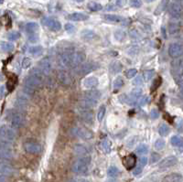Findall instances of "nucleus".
<instances>
[{
    "label": "nucleus",
    "instance_id": "nucleus-1",
    "mask_svg": "<svg viewBox=\"0 0 183 182\" xmlns=\"http://www.w3.org/2000/svg\"><path fill=\"white\" fill-rule=\"evenodd\" d=\"M43 78H44V74L39 69H33L30 71V75L25 79L24 84L25 86H28L35 90L42 85Z\"/></svg>",
    "mask_w": 183,
    "mask_h": 182
},
{
    "label": "nucleus",
    "instance_id": "nucleus-2",
    "mask_svg": "<svg viewBox=\"0 0 183 182\" xmlns=\"http://www.w3.org/2000/svg\"><path fill=\"white\" fill-rule=\"evenodd\" d=\"M91 163V157L86 156L82 157L72 165V171L79 175H85L89 170V165Z\"/></svg>",
    "mask_w": 183,
    "mask_h": 182
},
{
    "label": "nucleus",
    "instance_id": "nucleus-3",
    "mask_svg": "<svg viewBox=\"0 0 183 182\" xmlns=\"http://www.w3.org/2000/svg\"><path fill=\"white\" fill-rule=\"evenodd\" d=\"M58 64L62 68H74V51L64 50L58 59Z\"/></svg>",
    "mask_w": 183,
    "mask_h": 182
},
{
    "label": "nucleus",
    "instance_id": "nucleus-4",
    "mask_svg": "<svg viewBox=\"0 0 183 182\" xmlns=\"http://www.w3.org/2000/svg\"><path fill=\"white\" fill-rule=\"evenodd\" d=\"M169 14L174 19H180L182 16L183 8L181 6V0H173L169 6Z\"/></svg>",
    "mask_w": 183,
    "mask_h": 182
},
{
    "label": "nucleus",
    "instance_id": "nucleus-5",
    "mask_svg": "<svg viewBox=\"0 0 183 182\" xmlns=\"http://www.w3.org/2000/svg\"><path fill=\"white\" fill-rule=\"evenodd\" d=\"M71 134L72 136L84 139V140H88V139H92L94 136V134L92 131H90L89 129H85L82 127H73L71 130Z\"/></svg>",
    "mask_w": 183,
    "mask_h": 182
},
{
    "label": "nucleus",
    "instance_id": "nucleus-6",
    "mask_svg": "<svg viewBox=\"0 0 183 182\" xmlns=\"http://www.w3.org/2000/svg\"><path fill=\"white\" fill-rule=\"evenodd\" d=\"M9 121H10V124L13 128H20V127L24 126V125L26 123L25 117L19 112L12 113L9 117Z\"/></svg>",
    "mask_w": 183,
    "mask_h": 182
},
{
    "label": "nucleus",
    "instance_id": "nucleus-7",
    "mask_svg": "<svg viewBox=\"0 0 183 182\" xmlns=\"http://www.w3.org/2000/svg\"><path fill=\"white\" fill-rule=\"evenodd\" d=\"M42 24L44 26H46L50 30L52 31H59L62 29V24L59 20L55 19V18H51V17H44L41 20Z\"/></svg>",
    "mask_w": 183,
    "mask_h": 182
},
{
    "label": "nucleus",
    "instance_id": "nucleus-8",
    "mask_svg": "<svg viewBox=\"0 0 183 182\" xmlns=\"http://www.w3.org/2000/svg\"><path fill=\"white\" fill-rule=\"evenodd\" d=\"M0 135H1V139L3 141H9L12 142L13 140H15L16 138V133L9 127H7L6 125H2L1 129H0Z\"/></svg>",
    "mask_w": 183,
    "mask_h": 182
},
{
    "label": "nucleus",
    "instance_id": "nucleus-9",
    "mask_svg": "<svg viewBox=\"0 0 183 182\" xmlns=\"http://www.w3.org/2000/svg\"><path fill=\"white\" fill-rule=\"evenodd\" d=\"M44 75H49L52 69V60L50 57H45L43 58L39 62V68H38Z\"/></svg>",
    "mask_w": 183,
    "mask_h": 182
},
{
    "label": "nucleus",
    "instance_id": "nucleus-10",
    "mask_svg": "<svg viewBox=\"0 0 183 182\" xmlns=\"http://www.w3.org/2000/svg\"><path fill=\"white\" fill-rule=\"evenodd\" d=\"M168 54L172 58H179L183 54V45L178 42L171 43L168 47Z\"/></svg>",
    "mask_w": 183,
    "mask_h": 182
},
{
    "label": "nucleus",
    "instance_id": "nucleus-11",
    "mask_svg": "<svg viewBox=\"0 0 183 182\" xmlns=\"http://www.w3.org/2000/svg\"><path fill=\"white\" fill-rule=\"evenodd\" d=\"M142 95V91L139 90V89H135L132 91L128 95L127 94H124V97H125V101L126 102L129 103V104H135L136 102H138V100L140 98V96Z\"/></svg>",
    "mask_w": 183,
    "mask_h": 182
},
{
    "label": "nucleus",
    "instance_id": "nucleus-12",
    "mask_svg": "<svg viewBox=\"0 0 183 182\" xmlns=\"http://www.w3.org/2000/svg\"><path fill=\"white\" fill-rule=\"evenodd\" d=\"M58 80L64 86H71L73 83V79L66 71H61L58 72Z\"/></svg>",
    "mask_w": 183,
    "mask_h": 182
},
{
    "label": "nucleus",
    "instance_id": "nucleus-13",
    "mask_svg": "<svg viewBox=\"0 0 183 182\" xmlns=\"http://www.w3.org/2000/svg\"><path fill=\"white\" fill-rule=\"evenodd\" d=\"M97 102H98L97 100L92 99L87 96H83V99L80 101V107L84 111H88L92 109L93 107H94L97 104Z\"/></svg>",
    "mask_w": 183,
    "mask_h": 182
},
{
    "label": "nucleus",
    "instance_id": "nucleus-14",
    "mask_svg": "<svg viewBox=\"0 0 183 182\" xmlns=\"http://www.w3.org/2000/svg\"><path fill=\"white\" fill-rule=\"evenodd\" d=\"M24 149L27 153L36 155L41 152V146L35 142H26L24 144Z\"/></svg>",
    "mask_w": 183,
    "mask_h": 182
},
{
    "label": "nucleus",
    "instance_id": "nucleus-15",
    "mask_svg": "<svg viewBox=\"0 0 183 182\" xmlns=\"http://www.w3.org/2000/svg\"><path fill=\"white\" fill-rule=\"evenodd\" d=\"M178 163V158L174 156H169L167 157L164 159H162L159 163V167L160 168H167L170 166H173Z\"/></svg>",
    "mask_w": 183,
    "mask_h": 182
},
{
    "label": "nucleus",
    "instance_id": "nucleus-16",
    "mask_svg": "<svg viewBox=\"0 0 183 182\" xmlns=\"http://www.w3.org/2000/svg\"><path fill=\"white\" fill-rule=\"evenodd\" d=\"M183 176L180 173H170L162 179V182H182Z\"/></svg>",
    "mask_w": 183,
    "mask_h": 182
},
{
    "label": "nucleus",
    "instance_id": "nucleus-17",
    "mask_svg": "<svg viewBox=\"0 0 183 182\" xmlns=\"http://www.w3.org/2000/svg\"><path fill=\"white\" fill-rule=\"evenodd\" d=\"M77 68V73L79 75H86L87 73L91 72L94 70V65L92 63H82Z\"/></svg>",
    "mask_w": 183,
    "mask_h": 182
},
{
    "label": "nucleus",
    "instance_id": "nucleus-18",
    "mask_svg": "<svg viewBox=\"0 0 183 182\" xmlns=\"http://www.w3.org/2000/svg\"><path fill=\"white\" fill-rule=\"evenodd\" d=\"M27 95L28 94H26V93H22V94H19L17 96V100H16V106L17 108L22 109V108H25L28 105L29 97Z\"/></svg>",
    "mask_w": 183,
    "mask_h": 182
},
{
    "label": "nucleus",
    "instance_id": "nucleus-19",
    "mask_svg": "<svg viewBox=\"0 0 183 182\" xmlns=\"http://www.w3.org/2000/svg\"><path fill=\"white\" fill-rule=\"evenodd\" d=\"M135 163H136V158H135V155H129V156L126 157L123 160V164L126 166V168L128 170L132 169L135 166Z\"/></svg>",
    "mask_w": 183,
    "mask_h": 182
},
{
    "label": "nucleus",
    "instance_id": "nucleus-20",
    "mask_svg": "<svg viewBox=\"0 0 183 182\" xmlns=\"http://www.w3.org/2000/svg\"><path fill=\"white\" fill-rule=\"evenodd\" d=\"M99 83V81L96 77H89V78H86L84 81H83V85L85 88H88V89H92V88H94L98 85Z\"/></svg>",
    "mask_w": 183,
    "mask_h": 182
},
{
    "label": "nucleus",
    "instance_id": "nucleus-21",
    "mask_svg": "<svg viewBox=\"0 0 183 182\" xmlns=\"http://www.w3.org/2000/svg\"><path fill=\"white\" fill-rule=\"evenodd\" d=\"M88 18H89V17L86 14L79 13V12L72 13V14H70L68 16V19H70L71 21H84V20H87Z\"/></svg>",
    "mask_w": 183,
    "mask_h": 182
},
{
    "label": "nucleus",
    "instance_id": "nucleus-22",
    "mask_svg": "<svg viewBox=\"0 0 183 182\" xmlns=\"http://www.w3.org/2000/svg\"><path fill=\"white\" fill-rule=\"evenodd\" d=\"M103 18L106 20V21H109V22H113V23H125V18H123L120 16H117V15H113V14H106V15H103Z\"/></svg>",
    "mask_w": 183,
    "mask_h": 182
},
{
    "label": "nucleus",
    "instance_id": "nucleus-23",
    "mask_svg": "<svg viewBox=\"0 0 183 182\" xmlns=\"http://www.w3.org/2000/svg\"><path fill=\"white\" fill-rule=\"evenodd\" d=\"M81 36H82V38H83V39L86 40V41L94 40L96 38V34L94 33L93 30H83Z\"/></svg>",
    "mask_w": 183,
    "mask_h": 182
},
{
    "label": "nucleus",
    "instance_id": "nucleus-24",
    "mask_svg": "<svg viewBox=\"0 0 183 182\" xmlns=\"http://www.w3.org/2000/svg\"><path fill=\"white\" fill-rule=\"evenodd\" d=\"M0 172H1V175L2 176H9L13 173V168L12 166L8 164H5V163H2L1 166H0Z\"/></svg>",
    "mask_w": 183,
    "mask_h": 182
},
{
    "label": "nucleus",
    "instance_id": "nucleus-25",
    "mask_svg": "<svg viewBox=\"0 0 183 182\" xmlns=\"http://www.w3.org/2000/svg\"><path fill=\"white\" fill-rule=\"evenodd\" d=\"M28 51L30 55L39 56L43 53V48L41 46H32V47H30Z\"/></svg>",
    "mask_w": 183,
    "mask_h": 182
},
{
    "label": "nucleus",
    "instance_id": "nucleus-26",
    "mask_svg": "<svg viewBox=\"0 0 183 182\" xmlns=\"http://www.w3.org/2000/svg\"><path fill=\"white\" fill-rule=\"evenodd\" d=\"M0 48L3 52H10L14 50V45L10 42H7V41H1L0 43Z\"/></svg>",
    "mask_w": 183,
    "mask_h": 182
},
{
    "label": "nucleus",
    "instance_id": "nucleus-27",
    "mask_svg": "<svg viewBox=\"0 0 183 182\" xmlns=\"http://www.w3.org/2000/svg\"><path fill=\"white\" fill-rule=\"evenodd\" d=\"M39 30V25L35 22H30L26 25V31L29 34L36 33Z\"/></svg>",
    "mask_w": 183,
    "mask_h": 182
},
{
    "label": "nucleus",
    "instance_id": "nucleus-28",
    "mask_svg": "<svg viewBox=\"0 0 183 182\" xmlns=\"http://www.w3.org/2000/svg\"><path fill=\"white\" fill-rule=\"evenodd\" d=\"M180 30V24L178 22H170L168 25V32L170 35H175Z\"/></svg>",
    "mask_w": 183,
    "mask_h": 182
},
{
    "label": "nucleus",
    "instance_id": "nucleus-29",
    "mask_svg": "<svg viewBox=\"0 0 183 182\" xmlns=\"http://www.w3.org/2000/svg\"><path fill=\"white\" fill-rule=\"evenodd\" d=\"M170 143L174 147H181L183 145V137L180 135H174L171 137Z\"/></svg>",
    "mask_w": 183,
    "mask_h": 182
},
{
    "label": "nucleus",
    "instance_id": "nucleus-30",
    "mask_svg": "<svg viewBox=\"0 0 183 182\" xmlns=\"http://www.w3.org/2000/svg\"><path fill=\"white\" fill-rule=\"evenodd\" d=\"M111 147H112V144L109 140L107 139H104L102 141L101 143V148L103 149V151L106 154H109L111 152Z\"/></svg>",
    "mask_w": 183,
    "mask_h": 182
},
{
    "label": "nucleus",
    "instance_id": "nucleus-31",
    "mask_svg": "<svg viewBox=\"0 0 183 182\" xmlns=\"http://www.w3.org/2000/svg\"><path fill=\"white\" fill-rule=\"evenodd\" d=\"M119 174H120V170L118 169V167L115 166H110L107 170V175L110 178H117L119 176Z\"/></svg>",
    "mask_w": 183,
    "mask_h": 182
},
{
    "label": "nucleus",
    "instance_id": "nucleus-32",
    "mask_svg": "<svg viewBox=\"0 0 183 182\" xmlns=\"http://www.w3.org/2000/svg\"><path fill=\"white\" fill-rule=\"evenodd\" d=\"M73 150H74L75 154L81 155V156H83V155H85V154L88 153L87 148H86L85 146H83V145H76V146L74 147Z\"/></svg>",
    "mask_w": 183,
    "mask_h": 182
},
{
    "label": "nucleus",
    "instance_id": "nucleus-33",
    "mask_svg": "<svg viewBox=\"0 0 183 182\" xmlns=\"http://www.w3.org/2000/svg\"><path fill=\"white\" fill-rule=\"evenodd\" d=\"M110 71H111V72L112 73H117V72H120L121 71H122V64L120 63V62H118V61H115V62H113L111 65H110Z\"/></svg>",
    "mask_w": 183,
    "mask_h": 182
},
{
    "label": "nucleus",
    "instance_id": "nucleus-34",
    "mask_svg": "<svg viewBox=\"0 0 183 182\" xmlns=\"http://www.w3.org/2000/svg\"><path fill=\"white\" fill-rule=\"evenodd\" d=\"M87 7L91 11H100L103 9V6L96 2H90Z\"/></svg>",
    "mask_w": 183,
    "mask_h": 182
},
{
    "label": "nucleus",
    "instance_id": "nucleus-35",
    "mask_svg": "<svg viewBox=\"0 0 183 182\" xmlns=\"http://www.w3.org/2000/svg\"><path fill=\"white\" fill-rule=\"evenodd\" d=\"M84 96H87L89 98H92V99L97 100L98 101L99 98L101 97V93L99 91H89V92H87L84 94Z\"/></svg>",
    "mask_w": 183,
    "mask_h": 182
},
{
    "label": "nucleus",
    "instance_id": "nucleus-36",
    "mask_svg": "<svg viewBox=\"0 0 183 182\" xmlns=\"http://www.w3.org/2000/svg\"><path fill=\"white\" fill-rule=\"evenodd\" d=\"M82 118L83 120L85 122V123H92L93 120H94V117H93V114L91 112H88V111H84L83 114H82Z\"/></svg>",
    "mask_w": 183,
    "mask_h": 182
},
{
    "label": "nucleus",
    "instance_id": "nucleus-37",
    "mask_svg": "<svg viewBox=\"0 0 183 182\" xmlns=\"http://www.w3.org/2000/svg\"><path fill=\"white\" fill-rule=\"evenodd\" d=\"M135 152L139 155H145L149 152V148L145 144H140L135 149Z\"/></svg>",
    "mask_w": 183,
    "mask_h": 182
},
{
    "label": "nucleus",
    "instance_id": "nucleus-38",
    "mask_svg": "<svg viewBox=\"0 0 183 182\" xmlns=\"http://www.w3.org/2000/svg\"><path fill=\"white\" fill-rule=\"evenodd\" d=\"M169 127L165 125V124H162L160 126H159V128H158V133H159V134L161 135V136H166L168 134V133H169Z\"/></svg>",
    "mask_w": 183,
    "mask_h": 182
},
{
    "label": "nucleus",
    "instance_id": "nucleus-39",
    "mask_svg": "<svg viewBox=\"0 0 183 182\" xmlns=\"http://www.w3.org/2000/svg\"><path fill=\"white\" fill-rule=\"evenodd\" d=\"M165 146H166V142L163 139H161V138L156 140V142L154 144V147H155V148L157 149V150H162L165 148Z\"/></svg>",
    "mask_w": 183,
    "mask_h": 182
},
{
    "label": "nucleus",
    "instance_id": "nucleus-40",
    "mask_svg": "<svg viewBox=\"0 0 183 182\" xmlns=\"http://www.w3.org/2000/svg\"><path fill=\"white\" fill-rule=\"evenodd\" d=\"M113 85H114V89L115 90H119L120 88H122L123 85H124V80H123V78L122 77H117V79L114 81Z\"/></svg>",
    "mask_w": 183,
    "mask_h": 182
},
{
    "label": "nucleus",
    "instance_id": "nucleus-41",
    "mask_svg": "<svg viewBox=\"0 0 183 182\" xmlns=\"http://www.w3.org/2000/svg\"><path fill=\"white\" fill-rule=\"evenodd\" d=\"M154 74H155V71L153 70H148V71H144L143 76H144V79L147 82H149V81H150L154 77Z\"/></svg>",
    "mask_w": 183,
    "mask_h": 182
},
{
    "label": "nucleus",
    "instance_id": "nucleus-42",
    "mask_svg": "<svg viewBox=\"0 0 183 182\" xmlns=\"http://www.w3.org/2000/svg\"><path fill=\"white\" fill-rule=\"evenodd\" d=\"M105 111H106V109H105V106H101L100 108H99V110H98V113H97V120L99 121V122H102L103 121V117H104V115H105Z\"/></svg>",
    "mask_w": 183,
    "mask_h": 182
},
{
    "label": "nucleus",
    "instance_id": "nucleus-43",
    "mask_svg": "<svg viewBox=\"0 0 183 182\" xmlns=\"http://www.w3.org/2000/svg\"><path fill=\"white\" fill-rule=\"evenodd\" d=\"M136 73H137L136 69H129L126 71V76L127 79H132L136 75Z\"/></svg>",
    "mask_w": 183,
    "mask_h": 182
},
{
    "label": "nucleus",
    "instance_id": "nucleus-44",
    "mask_svg": "<svg viewBox=\"0 0 183 182\" xmlns=\"http://www.w3.org/2000/svg\"><path fill=\"white\" fill-rule=\"evenodd\" d=\"M149 102V97L147 96V95H145V96H142V97L139 98L138 102H137V104L139 106H144V105H146Z\"/></svg>",
    "mask_w": 183,
    "mask_h": 182
},
{
    "label": "nucleus",
    "instance_id": "nucleus-45",
    "mask_svg": "<svg viewBox=\"0 0 183 182\" xmlns=\"http://www.w3.org/2000/svg\"><path fill=\"white\" fill-rule=\"evenodd\" d=\"M7 38H8V39H9V40L15 41V40H17V39H18L20 38V33H19V32H17V31L10 32V33L8 34Z\"/></svg>",
    "mask_w": 183,
    "mask_h": 182
},
{
    "label": "nucleus",
    "instance_id": "nucleus-46",
    "mask_svg": "<svg viewBox=\"0 0 183 182\" xmlns=\"http://www.w3.org/2000/svg\"><path fill=\"white\" fill-rule=\"evenodd\" d=\"M162 83V80H161V78L160 77H158L157 79H155V81H154V83L152 84V87H151V91H155L156 89H158V87H159V85L161 84Z\"/></svg>",
    "mask_w": 183,
    "mask_h": 182
},
{
    "label": "nucleus",
    "instance_id": "nucleus-47",
    "mask_svg": "<svg viewBox=\"0 0 183 182\" xmlns=\"http://www.w3.org/2000/svg\"><path fill=\"white\" fill-rule=\"evenodd\" d=\"M175 79L177 80V82H178L179 85H180L181 91V93H183V71H181V73H180Z\"/></svg>",
    "mask_w": 183,
    "mask_h": 182
},
{
    "label": "nucleus",
    "instance_id": "nucleus-48",
    "mask_svg": "<svg viewBox=\"0 0 183 182\" xmlns=\"http://www.w3.org/2000/svg\"><path fill=\"white\" fill-rule=\"evenodd\" d=\"M115 37H116V39H117V40L122 41L126 38V33L124 31H122V30H117V31H116Z\"/></svg>",
    "mask_w": 183,
    "mask_h": 182
},
{
    "label": "nucleus",
    "instance_id": "nucleus-49",
    "mask_svg": "<svg viewBox=\"0 0 183 182\" xmlns=\"http://www.w3.org/2000/svg\"><path fill=\"white\" fill-rule=\"evenodd\" d=\"M31 60L30 59V58H25L23 61H22V68L23 69H28V68H30V66L31 65Z\"/></svg>",
    "mask_w": 183,
    "mask_h": 182
},
{
    "label": "nucleus",
    "instance_id": "nucleus-50",
    "mask_svg": "<svg viewBox=\"0 0 183 182\" xmlns=\"http://www.w3.org/2000/svg\"><path fill=\"white\" fill-rule=\"evenodd\" d=\"M129 3H130L131 7H135V8H138L142 6V1L141 0H129Z\"/></svg>",
    "mask_w": 183,
    "mask_h": 182
},
{
    "label": "nucleus",
    "instance_id": "nucleus-51",
    "mask_svg": "<svg viewBox=\"0 0 183 182\" xmlns=\"http://www.w3.org/2000/svg\"><path fill=\"white\" fill-rule=\"evenodd\" d=\"M64 29H65V30H66L67 32H69V33H72L75 30L74 26L72 24H71V23H67L66 25L64 26Z\"/></svg>",
    "mask_w": 183,
    "mask_h": 182
},
{
    "label": "nucleus",
    "instance_id": "nucleus-52",
    "mask_svg": "<svg viewBox=\"0 0 183 182\" xmlns=\"http://www.w3.org/2000/svg\"><path fill=\"white\" fill-rule=\"evenodd\" d=\"M159 112L157 110V109H152L151 110V112H150V117L152 118V119H158V117H159Z\"/></svg>",
    "mask_w": 183,
    "mask_h": 182
},
{
    "label": "nucleus",
    "instance_id": "nucleus-53",
    "mask_svg": "<svg viewBox=\"0 0 183 182\" xmlns=\"http://www.w3.org/2000/svg\"><path fill=\"white\" fill-rule=\"evenodd\" d=\"M143 78H142V76H138V77H136L135 80H134V85H135V86H139V85H142L143 84Z\"/></svg>",
    "mask_w": 183,
    "mask_h": 182
},
{
    "label": "nucleus",
    "instance_id": "nucleus-54",
    "mask_svg": "<svg viewBox=\"0 0 183 182\" xmlns=\"http://www.w3.org/2000/svg\"><path fill=\"white\" fill-rule=\"evenodd\" d=\"M142 167H143L142 166H135L133 170L134 175H135V176H138L139 174H141V172H142V170H143Z\"/></svg>",
    "mask_w": 183,
    "mask_h": 182
},
{
    "label": "nucleus",
    "instance_id": "nucleus-55",
    "mask_svg": "<svg viewBox=\"0 0 183 182\" xmlns=\"http://www.w3.org/2000/svg\"><path fill=\"white\" fill-rule=\"evenodd\" d=\"M34 89L32 88H30V87H28V86H24V88H23V92H24V93H26V94H28V95H30V94H33L34 93Z\"/></svg>",
    "mask_w": 183,
    "mask_h": 182
},
{
    "label": "nucleus",
    "instance_id": "nucleus-56",
    "mask_svg": "<svg viewBox=\"0 0 183 182\" xmlns=\"http://www.w3.org/2000/svg\"><path fill=\"white\" fill-rule=\"evenodd\" d=\"M177 128L180 132L183 131V119L181 118H179L177 121Z\"/></svg>",
    "mask_w": 183,
    "mask_h": 182
},
{
    "label": "nucleus",
    "instance_id": "nucleus-57",
    "mask_svg": "<svg viewBox=\"0 0 183 182\" xmlns=\"http://www.w3.org/2000/svg\"><path fill=\"white\" fill-rule=\"evenodd\" d=\"M38 39H39L38 34L37 33L30 34V36H29V40H30V42H36Z\"/></svg>",
    "mask_w": 183,
    "mask_h": 182
},
{
    "label": "nucleus",
    "instance_id": "nucleus-58",
    "mask_svg": "<svg viewBox=\"0 0 183 182\" xmlns=\"http://www.w3.org/2000/svg\"><path fill=\"white\" fill-rule=\"evenodd\" d=\"M160 158V156L157 153H153L152 156H151V162L152 163H156L158 159Z\"/></svg>",
    "mask_w": 183,
    "mask_h": 182
},
{
    "label": "nucleus",
    "instance_id": "nucleus-59",
    "mask_svg": "<svg viewBox=\"0 0 183 182\" xmlns=\"http://www.w3.org/2000/svg\"><path fill=\"white\" fill-rule=\"evenodd\" d=\"M147 164H148V157H140V159H139V165L142 166H145Z\"/></svg>",
    "mask_w": 183,
    "mask_h": 182
},
{
    "label": "nucleus",
    "instance_id": "nucleus-60",
    "mask_svg": "<svg viewBox=\"0 0 183 182\" xmlns=\"http://www.w3.org/2000/svg\"><path fill=\"white\" fill-rule=\"evenodd\" d=\"M4 94H5V87L1 86V98L4 97Z\"/></svg>",
    "mask_w": 183,
    "mask_h": 182
},
{
    "label": "nucleus",
    "instance_id": "nucleus-61",
    "mask_svg": "<svg viewBox=\"0 0 183 182\" xmlns=\"http://www.w3.org/2000/svg\"><path fill=\"white\" fill-rule=\"evenodd\" d=\"M79 182H89L88 180H80Z\"/></svg>",
    "mask_w": 183,
    "mask_h": 182
},
{
    "label": "nucleus",
    "instance_id": "nucleus-62",
    "mask_svg": "<svg viewBox=\"0 0 183 182\" xmlns=\"http://www.w3.org/2000/svg\"><path fill=\"white\" fill-rule=\"evenodd\" d=\"M107 182H116V181H115L114 180H108V181H107Z\"/></svg>",
    "mask_w": 183,
    "mask_h": 182
},
{
    "label": "nucleus",
    "instance_id": "nucleus-63",
    "mask_svg": "<svg viewBox=\"0 0 183 182\" xmlns=\"http://www.w3.org/2000/svg\"><path fill=\"white\" fill-rule=\"evenodd\" d=\"M75 1H77V2H83V0H75Z\"/></svg>",
    "mask_w": 183,
    "mask_h": 182
},
{
    "label": "nucleus",
    "instance_id": "nucleus-64",
    "mask_svg": "<svg viewBox=\"0 0 183 182\" xmlns=\"http://www.w3.org/2000/svg\"><path fill=\"white\" fill-rule=\"evenodd\" d=\"M147 2H152V1H154V0H146Z\"/></svg>",
    "mask_w": 183,
    "mask_h": 182
}]
</instances>
